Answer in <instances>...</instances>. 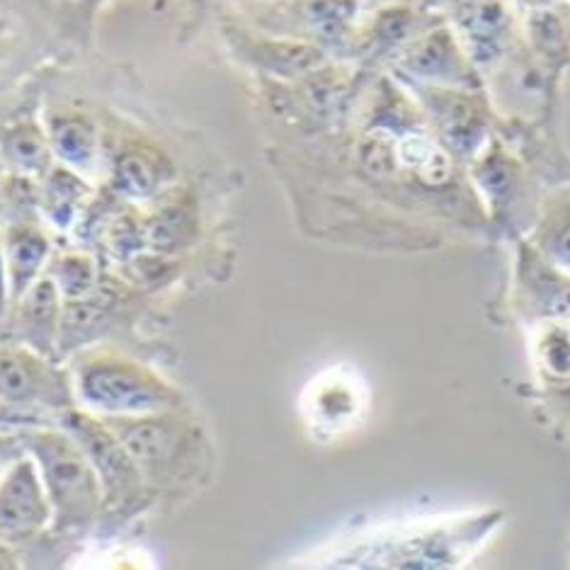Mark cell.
I'll list each match as a JSON object with an SVG mask.
<instances>
[{"instance_id":"obj_3","label":"cell","mask_w":570,"mask_h":570,"mask_svg":"<svg viewBox=\"0 0 570 570\" xmlns=\"http://www.w3.org/2000/svg\"><path fill=\"white\" fill-rule=\"evenodd\" d=\"M139 466L148 488L193 476L205 456V434L183 411L105 420Z\"/></svg>"},{"instance_id":"obj_1","label":"cell","mask_w":570,"mask_h":570,"mask_svg":"<svg viewBox=\"0 0 570 570\" xmlns=\"http://www.w3.org/2000/svg\"><path fill=\"white\" fill-rule=\"evenodd\" d=\"M69 374L78 409L102 420L185 411V396L168 379L115 350L83 352Z\"/></svg>"},{"instance_id":"obj_4","label":"cell","mask_w":570,"mask_h":570,"mask_svg":"<svg viewBox=\"0 0 570 570\" xmlns=\"http://www.w3.org/2000/svg\"><path fill=\"white\" fill-rule=\"evenodd\" d=\"M53 423L66 434H71L80 452L90 461L92 471L98 473L105 493V508L119 512L134 510L151 491L139 466L134 464V459L125 450V444L107 428L102 417L73 405V409L53 415Z\"/></svg>"},{"instance_id":"obj_20","label":"cell","mask_w":570,"mask_h":570,"mask_svg":"<svg viewBox=\"0 0 570 570\" xmlns=\"http://www.w3.org/2000/svg\"><path fill=\"white\" fill-rule=\"evenodd\" d=\"M3 216H6V187L0 183V222H3Z\"/></svg>"},{"instance_id":"obj_14","label":"cell","mask_w":570,"mask_h":570,"mask_svg":"<svg viewBox=\"0 0 570 570\" xmlns=\"http://www.w3.org/2000/svg\"><path fill=\"white\" fill-rule=\"evenodd\" d=\"M47 277L53 282V287L59 289L66 304H78L95 292L98 284V265L90 255L80 250H69L51 255Z\"/></svg>"},{"instance_id":"obj_11","label":"cell","mask_w":570,"mask_h":570,"mask_svg":"<svg viewBox=\"0 0 570 570\" xmlns=\"http://www.w3.org/2000/svg\"><path fill=\"white\" fill-rule=\"evenodd\" d=\"M16 308H18V331H20L18 341L51 357L53 345L59 343L63 311H66V302L61 298L59 289L53 287V282L45 275L20 298Z\"/></svg>"},{"instance_id":"obj_7","label":"cell","mask_w":570,"mask_h":570,"mask_svg":"<svg viewBox=\"0 0 570 570\" xmlns=\"http://www.w3.org/2000/svg\"><path fill=\"white\" fill-rule=\"evenodd\" d=\"M0 243H3V255L8 265L12 306H16L47 275L51 261V236L39 222L24 219L6 224Z\"/></svg>"},{"instance_id":"obj_2","label":"cell","mask_w":570,"mask_h":570,"mask_svg":"<svg viewBox=\"0 0 570 570\" xmlns=\"http://www.w3.org/2000/svg\"><path fill=\"white\" fill-rule=\"evenodd\" d=\"M27 454L42 473L47 495L51 500V529L66 534L88 532L105 512V493L98 473L80 452L71 434L61 428H22Z\"/></svg>"},{"instance_id":"obj_5","label":"cell","mask_w":570,"mask_h":570,"mask_svg":"<svg viewBox=\"0 0 570 570\" xmlns=\"http://www.w3.org/2000/svg\"><path fill=\"white\" fill-rule=\"evenodd\" d=\"M0 403L18 415L73 409L71 374L22 343H0Z\"/></svg>"},{"instance_id":"obj_10","label":"cell","mask_w":570,"mask_h":570,"mask_svg":"<svg viewBox=\"0 0 570 570\" xmlns=\"http://www.w3.org/2000/svg\"><path fill=\"white\" fill-rule=\"evenodd\" d=\"M92 195L90 180L66 166H53L37 183L39 219L57 230H71L83 219Z\"/></svg>"},{"instance_id":"obj_9","label":"cell","mask_w":570,"mask_h":570,"mask_svg":"<svg viewBox=\"0 0 570 570\" xmlns=\"http://www.w3.org/2000/svg\"><path fill=\"white\" fill-rule=\"evenodd\" d=\"M364 391L360 376L345 370H331L316 376L304 393V415L318 430L341 432L362 413Z\"/></svg>"},{"instance_id":"obj_13","label":"cell","mask_w":570,"mask_h":570,"mask_svg":"<svg viewBox=\"0 0 570 570\" xmlns=\"http://www.w3.org/2000/svg\"><path fill=\"white\" fill-rule=\"evenodd\" d=\"M168 178L170 166L148 146L121 148V154L112 163L110 175L115 193L129 202L154 199Z\"/></svg>"},{"instance_id":"obj_16","label":"cell","mask_w":570,"mask_h":570,"mask_svg":"<svg viewBox=\"0 0 570 570\" xmlns=\"http://www.w3.org/2000/svg\"><path fill=\"white\" fill-rule=\"evenodd\" d=\"M27 454V444L20 430H0V479L12 469L16 461Z\"/></svg>"},{"instance_id":"obj_15","label":"cell","mask_w":570,"mask_h":570,"mask_svg":"<svg viewBox=\"0 0 570 570\" xmlns=\"http://www.w3.org/2000/svg\"><path fill=\"white\" fill-rule=\"evenodd\" d=\"M105 240L110 253L125 263V261H134V257L144 250L148 240V230L137 216L121 212V214H115L110 224L105 226Z\"/></svg>"},{"instance_id":"obj_6","label":"cell","mask_w":570,"mask_h":570,"mask_svg":"<svg viewBox=\"0 0 570 570\" xmlns=\"http://www.w3.org/2000/svg\"><path fill=\"white\" fill-rule=\"evenodd\" d=\"M53 524L51 500L35 459L24 454L0 479V541L16 549Z\"/></svg>"},{"instance_id":"obj_18","label":"cell","mask_w":570,"mask_h":570,"mask_svg":"<svg viewBox=\"0 0 570 570\" xmlns=\"http://www.w3.org/2000/svg\"><path fill=\"white\" fill-rule=\"evenodd\" d=\"M37 423H30V420L12 413L10 409H6L3 403H0V430H20V428H30Z\"/></svg>"},{"instance_id":"obj_17","label":"cell","mask_w":570,"mask_h":570,"mask_svg":"<svg viewBox=\"0 0 570 570\" xmlns=\"http://www.w3.org/2000/svg\"><path fill=\"white\" fill-rule=\"evenodd\" d=\"M12 306V292H10V277H8V265L3 255V243H0V318H3Z\"/></svg>"},{"instance_id":"obj_12","label":"cell","mask_w":570,"mask_h":570,"mask_svg":"<svg viewBox=\"0 0 570 570\" xmlns=\"http://www.w3.org/2000/svg\"><path fill=\"white\" fill-rule=\"evenodd\" d=\"M0 160L6 163L10 175L39 183L57 166L47 137L45 119L27 117L12 121L0 131Z\"/></svg>"},{"instance_id":"obj_8","label":"cell","mask_w":570,"mask_h":570,"mask_svg":"<svg viewBox=\"0 0 570 570\" xmlns=\"http://www.w3.org/2000/svg\"><path fill=\"white\" fill-rule=\"evenodd\" d=\"M53 160L92 180L102 163V139L95 121L78 110H53L45 117Z\"/></svg>"},{"instance_id":"obj_19","label":"cell","mask_w":570,"mask_h":570,"mask_svg":"<svg viewBox=\"0 0 570 570\" xmlns=\"http://www.w3.org/2000/svg\"><path fill=\"white\" fill-rule=\"evenodd\" d=\"M0 570H20L16 553H12L10 547H6L3 541H0Z\"/></svg>"}]
</instances>
